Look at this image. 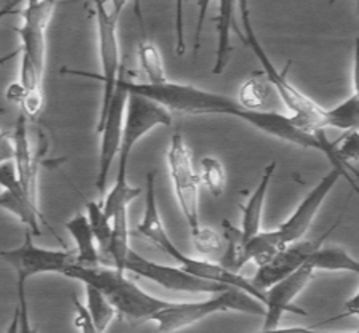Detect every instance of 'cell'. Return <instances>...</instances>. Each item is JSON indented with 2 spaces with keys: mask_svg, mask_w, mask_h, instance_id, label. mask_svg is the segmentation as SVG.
I'll return each instance as SVG.
<instances>
[{
  "mask_svg": "<svg viewBox=\"0 0 359 333\" xmlns=\"http://www.w3.org/2000/svg\"><path fill=\"white\" fill-rule=\"evenodd\" d=\"M117 83L127 93H135L140 95V97L153 100L170 112L175 111L189 116H229L249 123L250 127L260 130V132L269 135V137L283 140L285 143L299 146V148L303 149H314L323 152L329 162L332 163V168L341 170L348 178H351L356 183V178L337 161L335 141H329L324 132L316 135L302 132V130L292 123L289 116L279 114V112L274 111H249L243 108L236 98L189 86V83L167 81L162 86H149V83L144 82H135L127 77L126 67L123 66H121Z\"/></svg>",
  "mask_w": 359,
  "mask_h": 333,
  "instance_id": "obj_1",
  "label": "cell"
},
{
  "mask_svg": "<svg viewBox=\"0 0 359 333\" xmlns=\"http://www.w3.org/2000/svg\"><path fill=\"white\" fill-rule=\"evenodd\" d=\"M135 234L142 236L144 239L153 242V244L161 248L167 257H170L178 263V268L187 271L194 278L218 282V284L236 287V289L245 292L255 300L262 301L265 306V292H260L257 287L252 284L250 279L244 278L241 274L229 273V271L223 269L220 264L205 258H194L188 257L180 250V248L173 244L170 236L167 234L162 223L159 207H157V197H156V172H148L146 175V191H144V213L143 219L138 223Z\"/></svg>",
  "mask_w": 359,
  "mask_h": 333,
  "instance_id": "obj_2",
  "label": "cell"
},
{
  "mask_svg": "<svg viewBox=\"0 0 359 333\" xmlns=\"http://www.w3.org/2000/svg\"><path fill=\"white\" fill-rule=\"evenodd\" d=\"M63 276L97 289L116 309V314L130 320H140V322L151 320L157 311L170 303L149 295L137 282L128 279L126 273L112 266H103L101 263L95 266L72 263Z\"/></svg>",
  "mask_w": 359,
  "mask_h": 333,
  "instance_id": "obj_3",
  "label": "cell"
},
{
  "mask_svg": "<svg viewBox=\"0 0 359 333\" xmlns=\"http://www.w3.org/2000/svg\"><path fill=\"white\" fill-rule=\"evenodd\" d=\"M236 7L241 10V21H243V29L244 36L239 34V37L243 39V42L249 47L257 60L260 61L263 67V72H265L266 82L271 86V88L276 90L279 93L280 100L285 104V108L290 111V121L294 125L302 130V132L316 135L324 132L325 128V109L321 108L316 101L311 100L308 95L302 93L299 88H295L287 79V71L290 67V63H287L285 69L280 72L274 67L273 61L269 60L266 50L263 48L262 42L258 41L257 32L254 31V26H252L250 20V10L249 4L247 2H239L236 4Z\"/></svg>",
  "mask_w": 359,
  "mask_h": 333,
  "instance_id": "obj_4",
  "label": "cell"
},
{
  "mask_svg": "<svg viewBox=\"0 0 359 333\" xmlns=\"http://www.w3.org/2000/svg\"><path fill=\"white\" fill-rule=\"evenodd\" d=\"M56 5L53 2H27L21 10L22 22L15 27L21 41L20 86L26 93H41L47 63V29Z\"/></svg>",
  "mask_w": 359,
  "mask_h": 333,
  "instance_id": "obj_5",
  "label": "cell"
},
{
  "mask_svg": "<svg viewBox=\"0 0 359 333\" xmlns=\"http://www.w3.org/2000/svg\"><path fill=\"white\" fill-rule=\"evenodd\" d=\"M244 313L252 315H265V306L245 292L229 287L228 290L215 293L209 300L173 303L170 301L164 309L157 311L151 320L157 324L161 333H172L189 325H194L202 319L210 318L218 313Z\"/></svg>",
  "mask_w": 359,
  "mask_h": 333,
  "instance_id": "obj_6",
  "label": "cell"
},
{
  "mask_svg": "<svg viewBox=\"0 0 359 333\" xmlns=\"http://www.w3.org/2000/svg\"><path fill=\"white\" fill-rule=\"evenodd\" d=\"M126 2H95L92 7L95 10V21H97V37H98V55L101 64V74H90L83 71L63 69L61 72L72 76H83L97 79L103 87L101 95V108L98 122L103 121L106 111L109 108L112 95L116 92L117 77L121 71V48H119V20Z\"/></svg>",
  "mask_w": 359,
  "mask_h": 333,
  "instance_id": "obj_7",
  "label": "cell"
},
{
  "mask_svg": "<svg viewBox=\"0 0 359 333\" xmlns=\"http://www.w3.org/2000/svg\"><path fill=\"white\" fill-rule=\"evenodd\" d=\"M172 123V112L156 101L140 95L128 93L126 114H123L121 148L117 154L116 188H127L128 184V161L132 151L140 140L153 132L157 127H168Z\"/></svg>",
  "mask_w": 359,
  "mask_h": 333,
  "instance_id": "obj_8",
  "label": "cell"
},
{
  "mask_svg": "<svg viewBox=\"0 0 359 333\" xmlns=\"http://www.w3.org/2000/svg\"><path fill=\"white\" fill-rule=\"evenodd\" d=\"M167 165L177 202L191 233L201 228L199 218V186L201 179L193 165V156L184 143L182 132H175L170 138L167 151Z\"/></svg>",
  "mask_w": 359,
  "mask_h": 333,
  "instance_id": "obj_9",
  "label": "cell"
},
{
  "mask_svg": "<svg viewBox=\"0 0 359 333\" xmlns=\"http://www.w3.org/2000/svg\"><path fill=\"white\" fill-rule=\"evenodd\" d=\"M29 231H26L20 247L0 252V258L15 269L16 280L27 282V279L41 274L63 276L65 271L76 263V252L37 247Z\"/></svg>",
  "mask_w": 359,
  "mask_h": 333,
  "instance_id": "obj_10",
  "label": "cell"
},
{
  "mask_svg": "<svg viewBox=\"0 0 359 333\" xmlns=\"http://www.w3.org/2000/svg\"><path fill=\"white\" fill-rule=\"evenodd\" d=\"M126 273H132L142 279H148L156 282L157 285L164 287L172 292L183 293H222L228 290V285L218 284V282L204 280L194 278L187 271L178 266H165V264L151 261L130 248L126 259Z\"/></svg>",
  "mask_w": 359,
  "mask_h": 333,
  "instance_id": "obj_11",
  "label": "cell"
},
{
  "mask_svg": "<svg viewBox=\"0 0 359 333\" xmlns=\"http://www.w3.org/2000/svg\"><path fill=\"white\" fill-rule=\"evenodd\" d=\"M340 178H346L348 183L351 184V188L358 191V184L353 182L351 178H348L341 170L332 168V170L325 173L324 177L319 179L318 184L305 196V199L300 202L299 207L295 208V212L292 213L278 229H274L280 244L285 247L289 244H294V242L302 240V237L311 228L314 217L318 215L319 208L323 207L324 201L327 199L330 191L335 188V184L339 183Z\"/></svg>",
  "mask_w": 359,
  "mask_h": 333,
  "instance_id": "obj_12",
  "label": "cell"
},
{
  "mask_svg": "<svg viewBox=\"0 0 359 333\" xmlns=\"http://www.w3.org/2000/svg\"><path fill=\"white\" fill-rule=\"evenodd\" d=\"M128 93L119 83H116V92L112 95L109 108L106 111L103 121L97 123V133L101 135L100 143V157H98V173H97V186L98 193H106V184L111 173V167L114 163L121 148L122 138V125L123 114H126Z\"/></svg>",
  "mask_w": 359,
  "mask_h": 333,
  "instance_id": "obj_13",
  "label": "cell"
},
{
  "mask_svg": "<svg viewBox=\"0 0 359 333\" xmlns=\"http://www.w3.org/2000/svg\"><path fill=\"white\" fill-rule=\"evenodd\" d=\"M314 269L310 263H305L287 278L276 282V284L265 290V322L263 330H271L279 327L280 319L285 313L306 315V311L294 306V300L300 295L303 289L310 284Z\"/></svg>",
  "mask_w": 359,
  "mask_h": 333,
  "instance_id": "obj_14",
  "label": "cell"
},
{
  "mask_svg": "<svg viewBox=\"0 0 359 333\" xmlns=\"http://www.w3.org/2000/svg\"><path fill=\"white\" fill-rule=\"evenodd\" d=\"M325 236L327 234H324L318 240H299L280 248L266 264L257 269L254 279H250L252 284L260 292H265L276 282L287 278L289 274L302 268L308 261V258L318 247H321Z\"/></svg>",
  "mask_w": 359,
  "mask_h": 333,
  "instance_id": "obj_15",
  "label": "cell"
},
{
  "mask_svg": "<svg viewBox=\"0 0 359 333\" xmlns=\"http://www.w3.org/2000/svg\"><path fill=\"white\" fill-rule=\"evenodd\" d=\"M0 188H2V193H0V208H4V210L10 212L11 215L18 218L32 236H41V219H43L42 213L27 199L11 161L0 163Z\"/></svg>",
  "mask_w": 359,
  "mask_h": 333,
  "instance_id": "obj_16",
  "label": "cell"
},
{
  "mask_svg": "<svg viewBox=\"0 0 359 333\" xmlns=\"http://www.w3.org/2000/svg\"><path fill=\"white\" fill-rule=\"evenodd\" d=\"M11 143H13V165L18 175L20 184L31 204L39 208V193H37V159L31 151L29 135H27V117L20 114L18 121L15 123L13 135H11ZM41 210V208H39Z\"/></svg>",
  "mask_w": 359,
  "mask_h": 333,
  "instance_id": "obj_17",
  "label": "cell"
},
{
  "mask_svg": "<svg viewBox=\"0 0 359 333\" xmlns=\"http://www.w3.org/2000/svg\"><path fill=\"white\" fill-rule=\"evenodd\" d=\"M274 172H276V162L273 161L265 167V172L262 175L260 183L257 184L255 191L252 193L249 201H247L245 205L243 207V226H241V231H243L245 240L262 231L263 205H265L269 182H271Z\"/></svg>",
  "mask_w": 359,
  "mask_h": 333,
  "instance_id": "obj_18",
  "label": "cell"
},
{
  "mask_svg": "<svg viewBox=\"0 0 359 333\" xmlns=\"http://www.w3.org/2000/svg\"><path fill=\"white\" fill-rule=\"evenodd\" d=\"M65 228L76 244V263L83 264V266L100 264L101 259L98 255L97 242H95L86 213H76L74 217L65 223Z\"/></svg>",
  "mask_w": 359,
  "mask_h": 333,
  "instance_id": "obj_19",
  "label": "cell"
},
{
  "mask_svg": "<svg viewBox=\"0 0 359 333\" xmlns=\"http://www.w3.org/2000/svg\"><path fill=\"white\" fill-rule=\"evenodd\" d=\"M236 4L233 2H220L217 4L218 15L215 18L217 22V34H218V45H217V55L215 63H213V74H223L224 69L231 60L233 45H231V29H233V10Z\"/></svg>",
  "mask_w": 359,
  "mask_h": 333,
  "instance_id": "obj_20",
  "label": "cell"
},
{
  "mask_svg": "<svg viewBox=\"0 0 359 333\" xmlns=\"http://www.w3.org/2000/svg\"><path fill=\"white\" fill-rule=\"evenodd\" d=\"M128 237V208H121L111 217V239L104 255L108 257L112 268L122 273H126V259L130 252Z\"/></svg>",
  "mask_w": 359,
  "mask_h": 333,
  "instance_id": "obj_21",
  "label": "cell"
},
{
  "mask_svg": "<svg viewBox=\"0 0 359 333\" xmlns=\"http://www.w3.org/2000/svg\"><path fill=\"white\" fill-rule=\"evenodd\" d=\"M314 271H346V273L359 274V263L348 253L345 248L339 245L334 247H318L308 261Z\"/></svg>",
  "mask_w": 359,
  "mask_h": 333,
  "instance_id": "obj_22",
  "label": "cell"
},
{
  "mask_svg": "<svg viewBox=\"0 0 359 333\" xmlns=\"http://www.w3.org/2000/svg\"><path fill=\"white\" fill-rule=\"evenodd\" d=\"M224 229V252L223 257L218 264L223 269L229 271V273L239 274V271L245 266L244 259V248H245V239L243 236V231L236 228L229 222L224 219L223 222Z\"/></svg>",
  "mask_w": 359,
  "mask_h": 333,
  "instance_id": "obj_23",
  "label": "cell"
},
{
  "mask_svg": "<svg viewBox=\"0 0 359 333\" xmlns=\"http://www.w3.org/2000/svg\"><path fill=\"white\" fill-rule=\"evenodd\" d=\"M280 248H284V245L279 242L274 229L260 231V233L245 240V248H244L245 264L252 261L257 264V268H260L276 255Z\"/></svg>",
  "mask_w": 359,
  "mask_h": 333,
  "instance_id": "obj_24",
  "label": "cell"
},
{
  "mask_svg": "<svg viewBox=\"0 0 359 333\" xmlns=\"http://www.w3.org/2000/svg\"><path fill=\"white\" fill-rule=\"evenodd\" d=\"M138 63L140 67H142L146 81H148L144 83H149V86H162V83L168 81L165 74L164 60H162L159 48L153 42L143 41L138 45Z\"/></svg>",
  "mask_w": 359,
  "mask_h": 333,
  "instance_id": "obj_25",
  "label": "cell"
},
{
  "mask_svg": "<svg viewBox=\"0 0 359 333\" xmlns=\"http://www.w3.org/2000/svg\"><path fill=\"white\" fill-rule=\"evenodd\" d=\"M325 127L339 130H358L359 127V97L358 92H353L350 98L341 101L332 109H325Z\"/></svg>",
  "mask_w": 359,
  "mask_h": 333,
  "instance_id": "obj_26",
  "label": "cell"
},
{
  "mask_svg": "<svg viewBox=\"0 0 359 333\" xmlns=\"http://www.w3.org/2000/svg\"><path fill=\"white\" fill-rule=\"evenodd\" d=\"M86 295H87V313L92 319L93 325L97 327L100 333H104L109 324L116 318V309L111 306V303L101 295V293L93 289V287L86 285Z\"/></svg>",
  "mask_w": 359,
  "mask_h": 333,
  "instance_id": "obj_27",
  "label": "cell"
},
{
  "mask_svg": "<svg viewBox=\"0 0 359 333\" xmlns=\"http://www.w3.org/2000/svg\"><path fill=\"white\" fill-rule=\"evenodd\" d=\"M271 95V86L266 82V79L250 77L239 88L238 100L243 108L249 111H263L262 108L266 104V101Z\"/></svg>",
  "mask_w": 359,
  "mask_h": 333,
  "instance_id": "obj_28",
  "label": "cell"
},
{
  "mask_svg": "<svg viewBox=\"0 0 359 333\" xmlns=\"http://www.w3.org/2000/svg\"><path fill=\"white\" fill-rule=\"evenodd\" d=\"M86 208H87L86 217L88 219L90 229H92L93 233L95 242H97L100 250L106 253L109 245V239H111V219L104 215L101 202L87 201Z\"/></svg>",
  "mask_w": 359,
  "mask_h": 333,
  "instance_id": "obj_29",
  "label": "cell"
},
{
  "mask_svg": "<svg viewBox=\"0 0 359 333\" xmlns=\"http://www.w3.org/2000/svg\"><path fill=\"white\" fill-rule=\"evenodd\" d=\"M199 179L213 197H220L226 188V172L223 163L212 156L202 157Z\"/></svg>",
  "mask_w": 359,
  "mask_h": 333,
  "instance_id": "obj_30",
  "label": "cell"
},
{
  "mask_svg": "<svg viewBox=\"0 0 359 333\" xmlns=\"http://www.w3.org/2000/svg\"><path fill=\"white\" fill-rule=\"evenodd\" d=\"M196 250L202 257H213L224 247V237L218 234L215 229L201 226L198 231L191 233Z\"/></svg>",
  "mask_w": 359,
  "mask_h": 333,
  "instance_id": "obj_31",
  "label": "cell"
},
{
  "mask_svg": "<svg viewBox=\"0 0 359 333\" xmlns=\"http://www.w3.org/2000/svg\"><path fill=\"white\" fill-rule=\"evenodd\" d=\"M16 293H18V309H20V330L18 333H37V329L32 325L29 318V306L26 298V282L16 284Z\"/></svg>",
  "mask_w": 359,
  "mask_h": 333,
  "instance_id": "obj_32",
  "label": "cell"
},
{
  "mask_svg": "<svg viewBox=\"0 0 359 333\" xmlns=\"http://www.w3.org/2000/svg\"><path fill=\"white\" fill-rule=\"evenodd\" d=\"M72 301H74V311H76V315H74L76 329L81 333H100L97 330V327L93 325L92 319H90L86 306H83L77 298H72Z\"/></svg>",
  "mask_w": 359,
  "mask_h": 333,
  "instance_id": "obj_33",
  "label": "cell"
},
{
  "mask_svg": "<svg viewBox=\"0 0 359 333\" xmlns=\"http://www.w3.org/2000/svg\"><path fill=\"white\" fill-rule=\"evenodd\" d=\"M13 161V143L8 133L0 132V163Z\"/></svg>",
  "mask_w": 359,
  "mask_h": 333,
  "instance_id": "obj_34",
  "label": "cell"
},
{
  "mask_svg": "<svg viewBox=\"0 0 359 333\" xmlns=\"http://www.w3.org/2000/svg\"><path fill=\"white\" fill-rule=\"evenodd\" d=\"M183 4H177V55L183 56L184 55V39H183V27H182V20H183V13H182Z\"/></svg>",
  "mask_w": 359,
  "mask_h": 333,
  "instance_id": "obj_35",
  "label": "cell"
},
{
  "mask_svg": "<svg viewBox=\"0 0 359 333\" xmlns=\"http://www.w3.org/2000/svg\"><path fill=\"white\" fill-rule=\"evenodd\" d=\"M26 90L20 86V82L11 83V86L7 88V100L11 101V103H18L20 106L22 104V101L26 98Z\"/></svg>",
  "mask_w": 359,
  "mask_h": 333,
  "instance_id": "obj_36",
  "label": "cell"
},
{
  "mask_svg": "<svg viewBox=\"0 0 359 333\" xmlns=\"http://www.w3.org/2000/svg\"><path fill=\"white\" fill-rule=\"evenodd\" d=\"M258 333H356V332H318L313 329H306V327H285V329H271V330H262Z\"/></svg>",
  "mask_w": 359,
  "mask_h": 333,
  "instance_id": "obj_37",
  "label": "cell"
},
{
  "mask_svg": "<svg viewBox=\"0 0 359 333\" xmlns=\"http://www.w3.org/2000/svg\"><path fill=\"white\" fill-rule=\"evenodd\" d=\"M210 2H199L198 7H199V21H198V31H196V39H194V55L198 53L199 50V45H201V31H202V22H204L205 18V11L209 8Z\"/></svg>",
  "mask_w": 359,
  "mask_h": 333,
  "instance_id": "obj_38",
  "label": "cell"
},
{
  "mask_svg": "<svg viewBox=\"0 0 359 333\" xmlns=\"http://www.w3.org/2000/svg\"><path fill=\"white\" fill-rule=\"evenodd\" d=\"M18 330H20V309H18V304H16L13 315H11V320L5 333H18Z\"/></svg>",
  "mask_w": 359,
  "mask_h": 333,
  "instance_id": "obj_39",
  "label": "cell"
},
{
  "mask_svg": "<svg viewBox=\"0 0 359 333\" xmlns=\"http://www.w3.org/2000/svg\"><path fill=\"white\" fill-rule=\"evenodd\" d=\"M345 308L348 309V311L341 314L340 318H345V315H355V318H356V315H358V293H356V295H353L350 301H346Z\"/></svg>",
  "mask_w": 359,
  "mask_h": 333,
  "instance_id": "obj_40",
  "label": "cell"
}]
</instances>
